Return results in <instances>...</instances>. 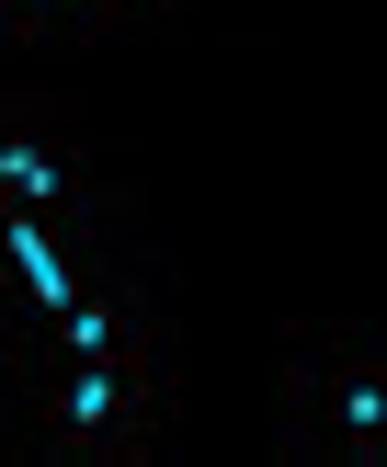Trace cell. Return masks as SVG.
Here are the masks:
<instances>
[{"mask_svg": "<svg viewBox=\"0 0 387 467\" xmlns=\"http://www.w3.org/2000/svg\"><path fill=\"white\" fill-rule=\"evenodd\" d=\"M114 274V217H46V205H0V342L57 319Z\"/></svg>", "mask_w": 387, "mask_h": 467, "instance_id": "obj_3", "label": "cell"}, {"mask_svg": "<svg viewBox=\"0 0 387 467\" xmlns=\"http://www.w3.org/2000/svg\"><path fill=\"white\" fill-rule=\"evenodd\" d=\"M23 433L68 467H137L171 433V365L159 342L126 354H68V365H23Z\"/></svg>", "mask_w": 387, "mask_h": 467, "instance_id": "obj_1", "label": "cell"}, {"mask_svg": "<svg viewBox=\"0 0 387 467\" xmlns=\"http://www.w3.org/2000/svg\"><path fill=\"white\" fill-rule=\"evenodd\" d=\"M171 0H0L23 46H91V35H126V23H159Z\"/></svg>", "mask_w": 387, "mask_h": 467, "instance_id": "obj_6", "label": "cell"}, {"mask_svg": "<svg viewBox=\"0 0 387 467\" xmlns=\"http://www.w3.org/2000/svg\"><path fill=\"white\" fill-rule=\"evenodd\" d=\"M285 456L387 467V331H296L285 342Z\"/></svg>", "mask_w": 387, "mask_h": 467, "instance_id": "obj_2", "label": "cell"}, {"mask_svg": "<svg viewBox=\"0 0 387 467\" xmlns=\"http://www.w3.org/2000/svg\"><path fill=\"white\" fill-rule=\"evenodd\" d=\"M126 342H159V296L114 263L91 296H68L57 319H35V331L12 342V377H23V365H68V354H126Z\"/></svg>", "mask_w": 387, "mask_h": 467, "instance_id": "obj_5", "label": "cell"}, {"mask_svg": "<svg viewBox=\"0 0 387 467\" xmlns=\"http://www.w3.org/2000/svg\"><path fill=\"white\" fill-rule=\"evenodd\" d=\"M0 205H46V217H114V182L91 171L80 126L57 103H12L0 114Z\"/></svg>", "mask_w": 387, "mask_h": 467, "instance_id": "obj_4", "label": "cell"}]
</instances>
